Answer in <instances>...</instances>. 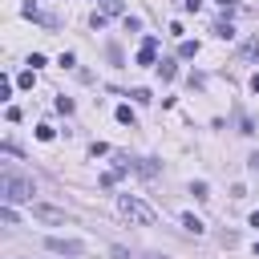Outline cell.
Listing matches in <instances>:
<instances>
[{
  "label": "cell",
  "mask_w": 259,
  "mask_h": 259,
  "mask_svg": "<svg viewBox=\"0 0 259 259\" xmlns=\"http://www.w3.org/2000/svg\"><path fill=\"white\" fill-rule=\"evenodd\" d=\"M138 170H142V174H146V178H150V174H158V166H154V162H150V158H142V162H138Z\"/></svg>",
  "instance_id": "obj_14"
},
{
  "label": "cell",
  "mask_w": 259,
  "mask_h": 259,
  "mask_svg": "<svg viewBox=\"0 0 259 259\" xmlns=\"http://www.w3.org/2000/svg\"><path fill=\"white\" fill-rule=\"evenodd\" d=\"M117 121H125V125H134V109H130V105H117Z\"/></svg>",
  "instance_id": "obj_10"
},
{
  "label": "cell",
  "mask_w": 259,
  "mask_h": 259,
  "mask_svg": "<svg viewBox=\"0 0 259 259\" xmlns=\"http://www.w3.org/2000/svg\"><path fill=\"white\" fill-rule=\"evenodd\" d=\"M251 166H255V170H259V154H251Z\"/></svg>",
  "instance_id": "obj_21"
},
{
  "label": "cell",
  "mask_w": 259,
  "mask_h": 259,
  "mask_svg": "<svg viewBox=\"0 0 259 259\" xmlns=\"http://www.w3.org/2000/svg\"><path fill=\"white\" fill-rule=\"evenodd\" d=\"M154 259H162V255H154Z\"/></svg>",
  "instance_id": "obj_22"
},
{
  "label": "cell",
  "mask_w": 259,
  "mask_h": 259,
  "mask_svg": "<svg viewBox=\"0 0 259 259\" xmlns=\"http://www.w3.org/2000/svg\"><path fill=\"white\" fill-rule=\"evenodd\" d=\"M158 69H162V77H166V81H174V73H178V69H174V61H162Z\"/></svg>",
  "instance_id": "obj_12"
},
{
  "label": "cell",
  "mask_w": 259,
  "mask_h": 259,
  "mask_svg": "<svg viewBox=\"0 0 259 259\" xmlns=\"http://www.w3.org/2000/svg\"><path fill=\"white\" fill-rule=\"evenodd\" d=\"M134 101H138V105H150L154 97H150V89H134Z\"/></svg>",
  "instance_id": "obj_13"
},
{
  "label": "cell",
  "mask_w": 259,
  "mask_h": 259,
  "mask_svg": "<svg viewBox=\"0 0 259 259\" xmlns=\"http://www.w3.org/2000/svg\"><path fill=\"white\" fill-rule=\"evenodd\" d=\"M214 36H223V40H231V36H235V28H231V20H219V24H214Z\"/></svg>",
  "instance_id": "obj_7"
},
{
  "label": "cell",
  "mask_w": 259,
  "mask_h": 259,
  "mask_svg": "<svg viewBox=\"0 0 259 259\" xmlns=\"http://www.w3.org/2000/svg\"><path fill=\"white\" fill-rule=\"evenodd\" d=\"M113 259H134V255H130L125 247H113Z\"/></svg>",
  "instance_id": "obj_18"
},
{
  "label": "cell",
  "mask_w": 259,
  "mask_h": 259,
  "mask_svg": "<svg viewBox=\"0 0 259 259\" xmlns=\"http://www.w3.org/2000/svg\"><path fill=\"white\" fill-rule=\"evenodd\" d=\"M251 89H255V93H259V73H255V77H251Z\"/></svg>",
  "instance_id": "obj_20"
},
{
  "label": "cell",
  "mask_w": 259,
  "mask_h": 259,
  "mask_svg": "<svg viewBox=\"0 0 259 259\" xmlns=\"http://www.w3.org/2000/svg\"><path fill=\"white\" fill-rule=\"evenodd\" d=\"M178 53H182V57H194V53H198V45H194V40H182V45H178Z\"/></svg>",
  "instance_id": "obj_11"
},
{
  "label": "cell",
  "mask_w": 259,
  "mask_h": 259,
  "mask_svg": "<svg viewBox=\"0 0 259 259\" xmlns=\"http://www.w3.org/2000/svg\"><path fill=\"white\" fill-rule=\"evenodd\" d=\"M243 57H259V36H255V40H247V45H243Z\"/></svg>",
  "instance_id": "obj_16"
},
{
  "label": "cell",
  "mask_w": 259,
  "mask_h": 259,
  "mask_svg": "<svg viewBox=\"0 0 259 259\" xmlns=\"http://www.w3.org/2000/svg\"><path fill=\"white\" fill-rule=\"evenodd\" d=\"M190 194H194V198H210V194H206V182H190Z\"/></svg>",
  "instance_id": "obj_15"
},
{
  "label": "cell",
  "mask_w": 259,
  "mask_h": 259,
  "mask_svg": "<svg viewBox=\"0 0 259 259\" xmlns=\"http://www.w3.org/2000/svg\"><path fill=\"white\" fill-rule=\"evenodd\" d=\"M32 219H40V223H69V214L61 206H49V202H32Z\"/></svg>",
  "instance_id": "obj_3"
},
{
  "label": "cell",
  "mask_w": 259,
  "mask_h": 259,
  "mask_svg": "<svg viewBox=\"0 0 259 259\" xmlns=\"http://www.w3.org/2000/svg\"><path fill=\"white\" fill-rule=\"evenodd\" d=\"M154 57H158V36H146L138 49V65H154Z\"/></svg>",
  "instance_id": "obj_5"
},
{
  "label": "cell",
  "mask_w": 259,
  "mask_h": 259,
  "mask_svg": "<svg viewBox=\"0 0 259 259\" xmlns=\"http://www.w3.org/2000/svg\"><path fill=\"white\" fill-rule=\"evenodd\" d=\"M45 247L57 251V255H81V251H85V243H77V239H57V235L45 239Z\"/></svg>",
  "instance_id": "obj_4"
},
{
  "label": "cell",
  "mask_w": 259,
  "mask_h": 259,
  "mask_svg": "<svg viewBox=\"0 0 259 259\" xmlns=\"http://www.w3.org/2000/svg\"><path fill=\"white\" fill-rule=\"evenodd\" d=\"M198 4H202V0H186V12H194V8H198Z\"/></svg>",
  "instance_id": "obj_19"
},
{
  "label": "cell",
  "mask_w": 259,
  "mask_h": 259,
  "mask_svg": "<svg viewBox=\"0 0 259 259\" xmlns=\"http://www.w3.org/2000/svg\"><path fill=\"white\" fill-rule=\"evenodd\" d=\"M0 219H4V227H16V210H12V202L0 206Z\"/></svg>",
  "instance_id": "obj_8"
},
{
  "label": "cell",
  "mask_w": 259,
  "mask_h": 259,
  "mask_svg": "<svg viewBox=\"0 0 259 259\" xmlns=\"http://www.w3.org/2000/svg\"><path fill=\"white\" fill-rule=\"evenodd\" d=\"M36 138L40 142H53V125H36Z\"/></svg>",
  "instance_id": "obj_17"
},
{
  "label": "cell",
  "mask_w": 259,
  "mask_h": 259,
  "mask_svg": "<svg viewBox=\"0 0 259 259\" xmlns=\"http://www.w3.org/2000/svg\"><path fill=\"white\" fill-rule=\"evenodd\" d=\"M0 194H4V202H32V182L20 178V174H12V170H4Z\"/></svg>",
  "instance_id": "obj_2"
},
{
  "label": "cell",
  "mask_w": 259,
  "mask_h": 259,
  "mask_svg": "<svg viewBox=\"0 0 259 259\" xmlns=\"http://www.w3.org/2000/svg\"><path fill=\"white\" fill-rule=\"evenodd\" d=\"M97 4H101V12H105V16H113V12H121V0H97Z\"/></svg>",
  "instance_id": "obj_9"
},
{
  "label": "cell",
  "mask_w": 259,
  "mask_h": 259,
  "mask_svg": "<svg viewBox=\"0 0 259 259\" xmlns=\"http://www.w3.org/2000/svg\"><path fill=\"white\" fill-rule=\"evenodd\" d=\"M182 227H186L190 235H202V219H194V214H182Z\"/></svg>",
  "instance_id": "obj_6"
},
{
  "label": "cell",
  "mask_w": 259,
  "mask_h": 259,
  "mask_svg": "<svg viewBox=\"0 0 259 259\" xmlns=\"http://www.w3.org/2000/svg\"><path fill=\"white\" fill-rule=\"evenodd\" d=\"M117 210H121L130 223H138V227H154V223H158V210H154L150 202L134 198V194H121V198H117Z\"/></svg>",
  "instance_id": "obj_1"
}]
</instances>
